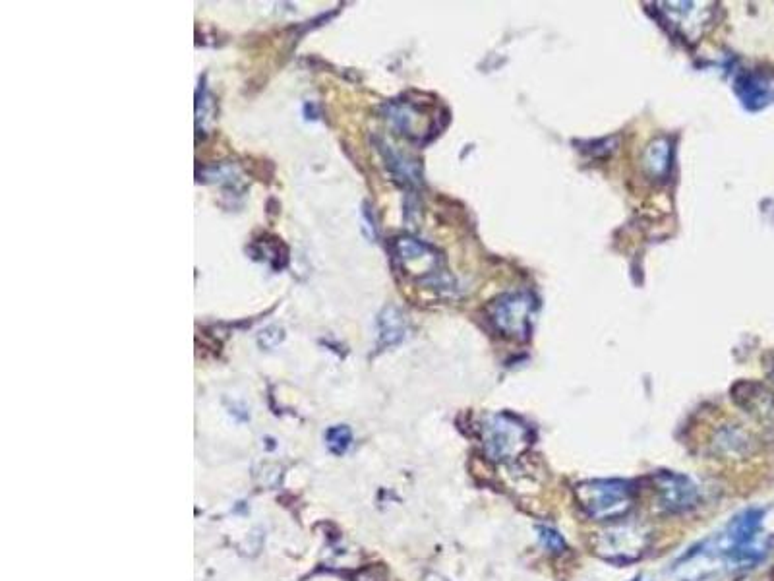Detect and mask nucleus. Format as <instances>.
Segmentation results:
<instances>
[{"label":"nucleus","mask_w":774,"mask_h":581,"mask_svg":"<svg viewBox=\"0 0 774 581\" xmlns=\"http://www.w3.org/2000/svg\"><path fill=\"white\" fill-rule=\"evenodd\" d=\"M536 299L529 291L507 293L488 306L490 324L509 339L525 341L531 336Z\"/></svg>","instance_id":"39448f33"},{"label":"nucleus","mask_w":774,"mask_h":581,"mask_svg":"<svg viewBox=\"0 0 774 581\" xmlns=\"http://www.w3.org/2000/svg\"><path fill=\"white\" fill-rule=\"evenodd\" d=\"M670 161H672V142L668 138H656L645 152L643 165L653 179L664 181L670 173V165H672Z\"/></svg>","instance_id":"9b49d317"},{"label":"nucleus","mask_w":774,"mask_h":581,"mask_svg":"<svg viewBox=\"0 0 774 581\" xmlns=\"http://www.w3.org/2000/svg\"><path fill=\"white\" fill-rule=\"evenodd\" d=\"M281 339H283V330L279 326H269L268 330H264L260 334L258 341L264 349H273Z\"/></svg>","instance_id":"dca6fc26"},{"label":"nucleus","mask_w":774,"mask_h":581,"mask_svg":"<svg viewBox=\"0 0 774 581\" xmlns=\"http://www.w3.org/2000/svg\"><path fill=\"white\" fill-rule=\"evenodd\" d=\"M378 326H380V343L386 347L399 343L405 337L403 314L393 306H389L380 314Z\"/></svg>","instance_id":"f8f14e48"},{"label":"nucleus","mask_w":774,"mask_h":581,"mask_svg":"<svg viewBox=\"0 0 774 581\" xmlns=\"http://www.w3.org/2000/svg\"><path fill=\"white\" fill-rule=\"evenodd\" d=\"M538 533H540V541H542V545H544L548 551L562 552L564 549H566L564 537H562L558 531H554V529H550V527H540V529H538Z\"/></svg>","instance_id":"2eb2a0df"},{"label":"nucleus","mask_w":774,"mask_h":581,"mask_svg":"<svg viewBox=\"0 0 774 581\" xmlns=\"http://www.w3.org/2000/svg\"><path fill=\"white\" fill-rule=\"evenodd\" d=\"M734 92L747 111H761L774 103V80L761 72H742L734 82Z\"/></svg>","instance_id":"1a4fd4ad"},{"label":"nucleus","mask_w":774,"mask_h":581,"mask_svg":"<svg viewBox=\"0 0 774 581\" xmlns=\"http://www.w3.org/2000/svg\"><path fill=\"white\" fill-rule=\"evenodd\" d=\"M658 22L685 43H697L713 26L715 2H656Z\"/></svg>","instance_id":"20e7f679"},{"label":"nucleus","mask_w":774,"mask_h":581,"mask_svg":"<svg viewBox=\"0 0 774 581\" xmlns=\"http://www.w3.org/2000/svg\"><path fill=\"white\" fill-rule=\"evenodd\" d=\"M651 533L643 525L626 523V525H614L606 531L596 533L591 541L593 551L610 562H631L637 560L645 549L649 547Z\"/></svg>","instance_id":"423d86ee"},{"label":"nucleus","mask_w":774,"mask_h":581,"mask_svg":"<svg viewBox=\"0 0 774 581\" xmlns=\"http://www.w3.org/2000/svg\"><path fill=\"white\" fill-rule=\"evenodd\" d=\"M386 117L395 130L413 140H420L426 134H432L434 128V121L428 119L422 111H418L417 105L407 101L389 103L386 107Z\"/></svg>","instance_id":"9d476101"},{"label":"nucleus","mask_w":774,"mask_h":581,"mask_svg":"<svg viewBox=\"0 0 774 581\" xmlns=\"http://www.w3.org/2000/svg\"><path fill=\"white\" fill-rule=\"evenodd\" d=\"M484 454L492 461H511L529 450L533 444L531 429L515 415H486L480 427Z\"/></svg>","instance_id":"7ed1b4c3"},{"label":"nucleus","mask_w":774,"mask_h":581,"mask_svg":"<svg viewBox=\"0 0 774 581\" xmlns=\"http://www.w3.org/2000/svg\"><path fill=\"white\" fill-rule=\"evenodd\" d=\"M387 165L389 169L395 173V177H399L401 181L405 183L417 184L420 181V173H418V165L415 161H409L407 157L399 155V153L393 152L389 146H386Z\"/></svg>","instance_id":"ddd939ff"},{"label":"nucleus","mask_w":774,"mask_h":581,"mask_svg":"<svg viewBox=\"0 0 774 581\" xmlns=\"http://www.w3.org/2000/svg\"><path fill=\"white\" fill-rule=\"evenodd\" d=\"M393 258L395 262L409 274L422 281H434L442 276V256L432 246L411 239L399 237L393 243Z\"/></svg>","instance_id":"0eeeda50"},{"label":"nucleus","mask_w":774,"mask_h":581,"mask_svg":"<svg viewBox=\"0 0 774 581\" xmlns=\"http://www.w3.org/2000/svg\"><path fill=\"white\" fill-rule=\"evenodd\" d=\"M575 498L579 508L596 521L620 520L633 508V489L620 479L579 483Z\"/></svg>","instance_id":"f03ea898"},{"label":"nucleus","mask_w":774,"mask_h":581,"mask_svg":"<svg viewBox=\"0 0 774 581\" xmlns=\"http://www.w3.org/2000/svg\"><path fill=\"white\" fill-rule=\"evenodd\" d=\"M759 508L738 514L722 531L682 554L672 574L678 581H716L726 574L759 564L771 551V537L763 533Z\"/></svg>","instance_id":"f257e3e1"},{"label":"nucleus","mask_w":774,"mask_h":581,"mask_svg":"<svg viewBox=\"0 0 774 581\" xmlns=\"http://www.w3.org/2000/svg\"><path fill=\"white\" fill-rule=\"evenodd\" d=\"M655 487L662 508L668 512H687L699 504V489L685 475L658 473Z\"/></svg>","instance_id":"6e6552de"},{"label":"nucleus","mask_w":774,"mask_h":581,"mask_svg":"<svg viewBox=\"0 0 774 581\" xmlns=\"http://www.w3.org/2000/svg\"><path fill=\"white\" fill-rule=\"evenodd\" d=\"M326 442H328V448L331 450V454L343 456V454L349 450L351 442H353L351 429L345 427V425H341V427H331V429L328 430V434H326Z\"/></svg>","instance_id":"4468645a"}]
</instances>
